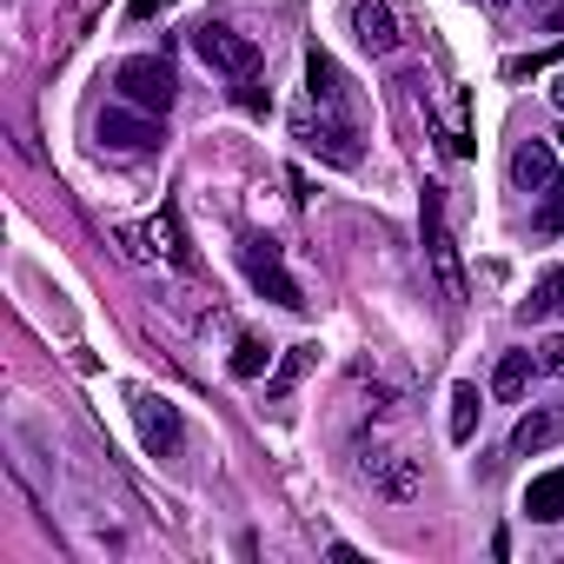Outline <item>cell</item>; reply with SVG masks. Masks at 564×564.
Returning <instances> with one entry per match:
<instances>
[{
	"instance_id": "44dd1931",
	"label": "cell",
	"mask_w": 564,
	"mask_h": 564,
	"mask_svg": "<svg viewBox=\"0 0 564 564\" xmlns=\"http://www.w3.org/2000/svg\"><path fill=\"white\" fill-rule=\"evenodd\" d=\"M551 61H564V47H551V54H531V61H511V74H518V80H524V74H544V67H551Z\"/></svg>"
},
{
	"instance_id": "cb8c5ba5",
	"label": "cell",
	"mask_w": 564,
	"mask_h": 564,
	"mask_svg": "<svg viewBox=\"0 0 564 564\" xmlns=\"http://www.w3.org/2000/svg\"><path fill=\"white\" fill-rule=\"evenodd\" d=\"M491 8H511V0H491Z\"/></svg>"
},
{
	"instance_id": "d6986e66",
	"label": "cell",
	"mask_w": 564,
	"mask_h": 564,
	"mask_svg": "<svg viewBox=\"0 0 564 564\" xmlns=\"http://www.w3.org/2000/svg\"><path fill=\"white\" fill-rule=\"evenodd\" d=\"M538 232H564V186L544 193V206H538Z\"/></svg>"
},
{
	"instance_id": "5bb4252c",
	"label": "cell",
	"mask_w": 564,
	"mask_h": 564,
	"mask_svg": "<svg viewBox=\"0 0 564 564\" xmlns=\"http://www.w3.org/2000/svg\"><path fill=\"white\" fill-rule=\"evenodd\" d=\"M147 239H153V252H160L166 265L193 272V246H186V232H180V219H173V213H153V219H147Z\"/></svg>"
},
{
	"instance_id": "277c9868",
	"label": "cell",
	"mask_w": 564,
	"mask_h": 564,
	"mask_svg": "<svg viewBox=\"0 0 564 564\" xmlns=\"http://www.w3.org/2000/svg\"><path fill=\"white\" fill-rule=\"evenodd\" d=\"M239 259H246V279L265 293V300H279L286 313H306V293H300V279L286 272V259H279V239H265V232H252L246 246H239Z\"/></svg>"
},
{
	"instance_id": "9a60e30c",
	"label": "cell",
	"mask_w": 564,
	"mask_h": 564,
	"mask_svg": "<svg viewBox=\"0 0 564 564\" xmlns=\"http://www.w3.org/2000/svg\"><path fill=\"white\" fill-rule=\"evenodd\" d=\"M531 372H538V359H531V352H505V359H498V372H491V392H498L505 405H518V399H524V386H531Z\"/></svg>"
},
{
	"instance_id": "7a4b0ae2",
	"label": "cell",
	"mask_w": 564,
	"mask_h": 564,
	"mask_svg": "<svg viewBox=\"0 0 564 564\" xmlns=\"http://www.w3.org/2000/svg\"><path fill=\"white\" fill-rule=\"evenodd\" d=\"M193 54H199L213 74H226V80H252V74H259V41L239 34V28H226V21H199V28H193Z\"/></svg>"
},
{
	"instance_id": "8fae6325",
	"label": "cell",
	"mask_w": 564,
	"mask_h": 564,
	"mask_svg": "<svg viewBox=\"0 0 564 564\" xmlns=\"http://www.w3.org/2000/svg\"><path fill=\"white\" fill-rule=\"evenodd\" d=\"M306 100L326 107V113H346V100H352V94H346V74H339V61H333L326 47L306 54Z\"/></svg>"
},
{
	"instance_id": "30bf717a",
	"label": "cell",
	"mask_w": 564,
	"mask_h": 564,
	"mask_svg": "<svg viewBox=\"0 0 564 564\" xmlns=\"http://www.w3.org/2000/svg\"><path fill=\"white\" fill-rule=\"evenodd\" d=\"M346 21H352V34H359L366 54H392V47H399V21H392L386 0H352Z\"/></svg>"
},
{
	"instance_id": "8992f818",
	"label": "cell",
	"mask_w": 564,
	"mask_h": 564,
	"mask_svg": "<svg viewBox=\"0 0 564 564\" xmlns=\"http://www.w3.org/2000/svg\"><path fill=\"white\" fill-rule=\"evenodd\" d=\"M133 425H140V445H147L153 458H173V452L186 445V425H180V405H166L160 392H140V399H133Z\"/></svg>"
},
{
	"instance_id": "ac0fdd59",
	"label": "cell",
	"mask_w": 564,
	"mask_h": 564,
	"mask_svg": "<svg viewBox=\"0 0 564 564\" xmlns=\"http://www.w3.org/2000/svg\"><path fill=\"white\" fill-rule=\"evenodd\" d=\"M265 366H272V352H265L259 339H239V352H232V372H239V379H259Z\"/></svg>"
},
{
	"instance_id": "4fadbf2b",
	"label": "cell",
	"mask_w": 564,
	"mask_h": 564,
	"mask_svg": "<svg viewBox=\"0 0 564 564\" xmlns=\"http://www.w3.org/2000/svg\"><path fill=\"white\" fill-rule=\"evenodd\" d=\"M518 319H564V265H544L531 300L518 306Z\"/></svg>"
},
{
	"instance_id": "ba28073f",
	"label": "cell",
	"mask_w": 564,
	"mask_h": 564,
	"mask_svg": "<svg viewBox=\"0 0 564 564\" xmlns=\"http://www.w3.org/2000/svg\"><path fill=\"white\" fill-rule=\"evenodd\" d=\"M557 147L551 140H518V153H511V180L524 186V193H551L557 186Z\"/></svg>"
},
{
	"instance_id": "603a6c76",
	"label": "cell",
	"mask_w": 564,
	"mask_h": 564,
	"mask_svg": "<svg viewBox=\"0 0 564 564\" xmlns=\"http://www.w3.org/2000/svg\"><path fill=\"white\" fill-rule=\"evenodd\" d=\"M551 107H557V113H564V74H557V80H551Z\"/></svg>"
},
{
	"instance_id": "e0dca14e",
	"label": "cell",
	"mask_w": 564,
	"mask_h": 564,
	"mask_svg": "<svg viewBox=\"0 0 564 564\" xmlns=\"http://www.w3.org/2000/svg\"><path fill=\"white\" fill-rule=\"evenodd\" d=\"M478 412H485L478 386H471V379H465V386H452V438H458V445H471V432H478Z\"/></svg>"
},
{
	"instance_id": "ffe728a7",
	"label": "cell",
	"mask_w": 564,
	"mask_h": 564,
	"mask_svg": "<svg viewBox=\"0 0 564 564\" xmlns=\"http://www.w3.org/2000/svg\"><path fill=\"white\" fill-rule=\"evenodd\" d=\"M538 372H551V379H564V333H551V339L538 346Z\"/></svg>"
},
{
	"instance_id": "d4e9b609",
	"label": "cell",
	"mask_w": 564,
	"mask_h": 564,
	"mask_svg": "<svg viewBox=\"0 0 564 564\" xmlns=\"http://www.w3.org/2000/svg\"><path fill=\"white\" fill-rule=\"evenodd\" d=\"M557 153H564V133H557Z\"/></svg>"
},
{
	"instance_id": "9c48e42d",
	"label": "cell",
	"mask_w": 564,
	"mask_h": 564,
	"mask_svg": "<svg viewBox=\"0 0 564 564\" xmlns=\"http://www.w3.org/2000/svg\"><path fill=\"white\" fill-rule=\"evenodd\" d=\"M564 438V405H531L518 425H511V452L518 458H538V452H551Z\"/></svg>"
},
{
	"instance_id": "7402d4cb",
	"label": "cell",
	"mask_w": 564,
	"mask_h": 564,
	"mask_svg": "<svg viewBox=\"0 0 564 564\" xmlns=\"http://www.w3.org/2000/svg\"><path fill=\"white\" fill-rule=\"evenodd\" d=\"M166 0H133V21H147V14H160Z\"/></svg>"
},
{
	"instance_id": "2e32d148",
	"label": "cell",
	"mask_w": 564,
	"mask_h": 564,
	"mask_svg": "<svg viewBox=\"0 0 564 564\" xmlns=\"http://www.w3.org/2000/svg\"><path fill=\"white\" fill-rule=\"evenodd\" d=\"M313 366H319V346H293L286 359H279V372L265 379V399H286V392H293V386H300Z\"/></svg>"
},
{
	"instance_id": "3957f363",
	"label": "cell",
	"mask_w": 564,
	"mask_h": 564,
	"mask_svg": "<svg viewBox=\"0 0 564 564\" xmlns=\"http://www.w3.org/2000/svg\"><path fill=\"white\" fill-rule=\"evenodd\" d=\"M419 226H425V259L438 272V293L445 300H465V272H458V246H452V226H445V193L425 186L419 199Z\"/></svg>"
},
{
	"instance_id": "5b68a950",
	"label": "cell",
	"mask_w": 564,
	"mask_h": 564,
	"mask_svg": "<svg viewBox=\"0 0 564 564\" xmlns=\"http://www.w3.org/2000/svg\"><path fill=\"white\" fill-rule=\"evenodd\" d=\"M166 140V127H160V113H140V107H107L100 113V147H113V153H153Z\"/></svg>"
},
{
	"instance_id": "7c38bea8",
	"label": "cell",
	"mask_w": 564,
	"mask_h": 564,
	"mask_svg": "<svg viewBox=\"0 0 564 564\" xmlns=\"http://www.w3.org/2000/svg\"><path fill=\"white\" fill-rule=\"evenodd\" d=\"M524 518H538V524H557L564 518V465H551V471H538L524 485Z\"/></svg>"
},
{
	"instance_id": "52a82bcc",
	"label": "cell",
	"mask_w": 564,
	"mask_h": 564,
	"mask_svg": "<svg viewBox=\"0 0 564 564\" xmlns=\"http://www.w3.org/2000/svg\"><path fill=\"white\" fill-rule=\"evenodd\" d=\"M293 133H300L319 160H333V166H359V133H352L339 113H326V107H319V113H306Z\"/></svg>"
},
{
	"instance_id": "6da1fadb",
	"label": "cell",
	"mask_w": 564,
	"mask_h": 564,
	"mask_svg": "<svg viewBox=\"0 0 564 564\" xmlns=\"http://www.w3.org/2000/svg\"><path fill=\"white\" fill-rule=\"evenodd\" d=\"M113 87H120V100L140 107V113H166V107L180 100V74H173L160 54H133V61H120V67H113Z\"/></svg>"
}]
</instances>
